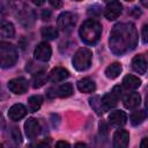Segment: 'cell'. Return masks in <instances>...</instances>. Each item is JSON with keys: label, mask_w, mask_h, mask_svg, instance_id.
Here are the masks:
<instances>
[{"label": "cell", "mask_w": 148, "mask_h": 148, "mask_svg": "<svg viewBox=\"0 0 148 148\" xmlns=\"http://www.w3.org/2000/svg\"><path fill=\"white\" fill-rule=\"evenodd\" d=\"M138 42V32L132 23H118L110 34L109 44L114 54H124L133 50Z\"/></svg>", "instance_id": "cell-1"}, {"label": "cell", "mask_w": 148, "mask_h": 148, "mask_svg": "<svg viewBox=\"0 0 148 148\" xmlns=\"http://www.w3.org/2000/svg\"><path fill=\"white\" fill-rule=\"evenodd\" d=\"M79 34L83 43L88 45H92L99 40V37L102 35V25L98 21L94 18L86 20L81 24Z\"/></svg>", "instance_id": "cell-2"}, {"label": "cell", "mask_w": 148, "mask_h": 148, "mask_svg": "<svg viewBox=\"0 0 148 148\" xmlns=\"http://www.w3.org/2000/svg\"><path fill=\"white\" fill-rule=\"evenodd\" d=\"M18 54L16 47L7 42L0 40V67L9 68L17 61Z\"/></svg>", "instance_id": "cell-3"}, {"label": "cell", "mask_w": 148, "mask_h": 148, "mask_svg": "<svg viewBox=\"0 0 148 148\" xmlns=\"http://www.w3.org/2000/svg\"><path fill=\"white\" fill-rule=\"evenodd\" d=\"M91 59H92V52L89 49L82 47V49H79L74 53L72 62H73V66L76 71L82 72V71H86L90 67Z\"/></svg>", "instance_id": "cell-4"}, {"label": "cell", "mask_w": 148, "mask_h": 148, "mask_svg": "<svg viewBox=\"0 0 148 148\" xmlns=\"http://www.w3.org/2000/svg\"><path fill=\"white\" fill-rule=\"evenodd\" d=\"M77 20V15L72 13V12H64L58 16L57 20V24L58 28L64 31V32H69L73 30V28L75 27Z\"/></svg>", "instance_id": "cell-5"}, {"label": "cell", "mask_w": 148, "mask_h": 148, "mask_svg": "<svg viewBox=\"0 0 148 148\" xmlns=\"http://www.w3.org/2000/svg\"><path fill=\"white\" fill-rule=\"evenodd\" d=\"M28 88H29V83L28 80H25L24 77H15L8 82V89L16 95L24 94L28 90Z\"/></svg>", "instance_id": "cell-6"}, {"label": "cell", "mask_w": 148, "mask_h": 148, "mask_svg": "<svg viewBox=\"0 0 148 148\" xmlns=\"http://www.w3.org/2000/svg\"><path fill=\"white\" fill-rule=\"evenodd\" d=\"M51 54H52V49L51 46L46 43V42H42L39 43L36 49H35V52H34V56L37 60L39 61H49L50 58H51Z\"/></svg>", "instance_id": "cell-7"}, {"label": "cell", "mask_w": 148, "mask_h": 148, "mask_svg": "<svg viewBox=\"0 0 148 148\" xmlns=\"http://www.w3.org/2000/svg\"><path fill=\"white\" fill-rule=\"evenodd\" d=\"M121 10H123V6L119 1L117 0H113L111 2L108 3V6L105 7L104 9V16L112 21V20H116L120 14H121Z\"/></svg>", "instance_id": "cell-8"}, {"label": "cell", "mask_w": 148, "mask_h": 148, "mask_svg": "<svg viewBox=\"0 0 148 148\" xmlns=\"http://www.w3.org/2000/svg\"><path fill=\"white\" fill-rule=\"evenodd\" d=\"M24 131L29 139L36 138L40 133V125L38 120L35 118H29L24 124Z\"/></svg>", "instance_id": "cell-9"}, {"label": "cell", "mask_w": 148, "mask_h": 148, "mask_svg": "<svg viewBox=\"0 0 148 148\" xmlns=\"http://www.w3.org/2000/svg\"><path fill=\"white\" fill-rule=\"evenodd\" d=\"M128 141H130V133L125 130H118L113 134V146L116 148L127 147Z\"/></svg>", "instance_id": "cell-10"}, {"label": "cell", "mask_w": 148, "mask_h": 148, "mask_svg": "<svg viewBox=\"0 0 148 148\" xmlns=\"http://www.w3.org/2000/svg\"><path fill=\"white\" fill-rule=\"evenodd\" d=\"M69 76V73L66 68L64 67H56L53 68L50 74H49V80L53 83H58V82H61L64 81L65 79H67Z\"/></svg>", "instance_id": "cell-11"}, {"label": "cell", "mask_w": 148, "mask_h": 148, "mask_svg": "<svg viewBox=\"0 0 148 148\" xmlns=\"http://www.w3.org/2000/svg\"><path fill=\"white\" fill-rule=\"evenodd\" d=\"M119 98H120V97H119L116 92H113V91H111V92H109V94H105V95L101 98L103 110L106 111V110H110V109L114 108V106L117 105Z\"/></svg>", "instance_id": "cell-12"}, {"label": "cell", "mask_w": 148, "mask_h": 148, "mask_svg": "<svg viewBox=\"0 0 148 148\" xmlns=\"http://www.w3.org/2000/svg\"><path fill=\"white\" fill-rule=\"evenodd\" d=\"M109 121H110V124H111L112 126L120 127V126H123V125L126 124V121H127V116H126V113H125L124 111H120V110L113 111V112H111L110 116H109Z\"/></svg>", "instance_id": "cell-13"}, {"label": "cell", "mask_w": 148, "mask_h": 148, "mask_svg": "<svg viewBox=\"0 0 148 148\" xmlns=\"http://www.w3.org/2000/svg\"><path fill=\"white\" fill-rule=\"evenodd\" d=\"M132 69L139 74H145L147 71V60L145 56L138 54L132 59Z\"/></svg>", "instance_id": "cell-14"}, {"label": "cell", "mask_w": 148, "mask_h": 148, "mask_svg": "<svg viewBox=\"0 0 148 148\" xmlns=\"http://www.w3.org/2000/svg\"><path fill=\"white\" fill-rule=\"evenodd\" d=\"M25 114H27V109L23 104H14L8 111V117L14 121L22 119Z\"/></svg>", "instance_id": "cell-15"}, {"label": "cell", "mask_w": 148, "mask_h": 148, "mask_svg": "<svg viewBox=\"0 0 148 148\" xmlns=\"http://www.w3.org/2000/svg\"><path fill=\"white\" fill-rule=\"evenodd\" d=\"M123 101L126 109H135L141 103V96L139 92H130L124 97Z\"/></svg>", "instance_id": "cell-16"}, {"label": "cell", "mask_w": 148, "mask_h": 148, "mask_svg": "<svg viewBox=\"0 0 148 148\" xmlns=\"http://www.w3.org/2000/svg\"><path fill=\"white\" fill-rule=\"evenodd\" d=\"M77 89L81 92H94L96 89V84L94 80L86 77V79H81L80 81H77Z\"/></svg>", "instance_id": "cell-17"}, {"label": "cell", "mask_w": 148, "mask_h": 148, "mask_svg": "<svg viewBox=\"0 0 148 148\" xmlns=\"http://www.w3.org/2000/svg\"><path fill=\"white\" fill-rule=\"evenodd\" d=\"M15 34L14 25L8 21H0V37L12 38Z\"/></svg>", "instance_id": "cell-18"}, {"label": "cell", "mask_w": 148, "mask_h": 148, "mask_svg": "<svg viewBox=\"0 0 148 148\" xmlns=\"http://www.w3.org/2000/svg\"><path fill=\"white\" fill-rule=\"evenodd\" d=\"M123 86L126 89L134 90V89H138L141 86V80L139 77L134 76V75H126L123 79Z\"/></svg>", "instance_id": "cell-19"}, {"label": "cell", "mask_w": 148, "mask_h": 148, "mask_svg": "<svg viewBox=\"0 0 148 148\" xmlns=\"http://www.w3.org/2000/svg\"><path fill=\"white\" fill-rule=\"evenodd\" d=\"M121 71H123L121 65L119 62H113V64H111V65H109L106 67V69H105V76L108 79L113 80V79H116V77L119 76V74L121 73Z\"/></svg>", "instance_id": "cell-20"}, {"label": "cell", "mask_w": 148, "mask_h": 148, "mask_svg": "<svg viewBox=\"0 0 148 148\" xmlns=\"http://www.w3.org/2000/svg\"><path fill=\"white\" fill-rule=\"evenodd\" d=\"M54 90H56V96H59L61 98L69 97L74 92V89H73L72 83H64V84L59 86L57 89L54 88Z\"/></svg>", "instance_id": "cell-21"}, {"label": "cell", "mask_w": 148, "mask_h": 148, "mask_svg": "<svg viewBox=\"0 0 148 148\" xmlns=\"http://www.w3.org/2000/svg\"><path fill=\"white\" fill-rule=\"evenodd\" d=\"M43 98L39 95H34L31 97H29L28 99V109L30 112H36L37 110H39L40 105H42Z\"/></svg>", "instance_id": "cell-22"}, {"label": "cell", "mask_w": 148, "mask_h": 148, "mask_svg": "<svg viewBox=\"0 0 148 148\" xmlns=\"http://www.w3.org/2000/svg\"><path fill=\"white\" fill-rule=\"evenodd\" d=\"M40 34H42V37H44L45 39H56L59 35L58 29L54 27H44Z\"/></svg>", "instance_id": "cell-23"}, {"label": "cell", "mask_w": 148, "mask_h": 148, "mask_svg": "<svg viewBox=\"0 0 148 148\" xmlns=\"http://www.w3.org/2000/svg\"><path fill=\"white\" fill-rule=\"evenodd\" d=\"M131 124L136 126L139 124H141L145 119H146V112L143 110H138V111H134L132 114H131Z\"/></svg>", "instance_id": "cell-24"}, {"label": "cell", "mask_w": 148, "mask_h": 148, "mask_svg": "<svg viewBox=\"0 0 148 148\" xmlns=\"http://www.w3.org/2000/svg\"><path fill=\"white\" fill-rule=\"evenodd\" d=\"M89 102H90L91 108L96 111L97 114H102V113L104 112V110H103V108H102V102H101V97H99V96H94V97H91V98L89 99Z\"/></svg>", "instance_id": "cell-25"}, {"label": "cell", "mask_w": 148, "mask_h": 148, "mask_svg": "<svg viewBox=\"0 0 148 148\" xmlns=\"http://www.w3.org/2000/svg\"><path fill=\"white\" fill-rule=\"evenodd\" d=\"M45 81H46V76H45V74L43 72L34 74V87L35 88L42 87L45 83Z\"/></svg>", "instance_id": "cell-26"}, {"label": "cell", "mask_w": 148, "mask_h": 148, "mask_svg": "<svg viewBox=\"0 0 148 148\" xmlns=\"http://www.w3.org/2000/svg\"><path fill=\"white\" fill-rule=\"evenodd\" d=\"M12 138L14 139V141L16 143H20L22 141L21 140V133H20V131H18L17 127H13L12 128Z\"/></svg>", "instance_id": "cell-27"}, {"label": "cell", "mask_w": 148, "mask_h": 148, "mask_svg": "<svg viewBox=\"0 0 148 148\" xmlns=\"http://www.w3.org/2000/svg\"><path fill=\"white\" fill-rule=\"evenodd\" d=\"M147 40H148V25L145 24L142 28V42L147 43Z\"/></svg>", "instance_id": "cell-28"}, {"label": "cell", "mask_w": 148, "mask_h": 148, "mask_svg": "<svg viewBox=\"0 0 148 148\" xmlns=\"http://www.w3.org/2000/svg\"><path fill=\"white\" fill-rule=\"evenodd\" d=\"M49 2L54 8H60L62 6V0H49Z\"/></svg>", "instance_id": "cell-29"}, {"label": "cell", "mask_w": 148, "mask_h": 148, "mask_svg": "<svg viewBox=\"0 0 148 148\" xmlns=\"http://www.w3.org/2000/svg\"><path fill=\"white\" fill-rule=\"evenodd\" d=\"M50 17H51V12L49 9H44L42 12V20L47 21V20H50Z\"/></svg>", "instance_id": "cell-30"}, {"label": "cell", "mask_w": 148, "mask_h": 148, "mask_svg": "<svg viewBox=\"0 0 148 148\" xmlns=\"http://www.w3.org/2000/svg\"><path fill=\"white\" fill-rule=\"evenodd\" d=\"M56 146H57V147H59V146H66V147H69L71 145H69L68 142H65V141H58V142L56 143Z\"/></svg>", "instance_id": "cell-31"}, {"label": "cell", "mask_w": 148, "mask_h": 148, "mask_svg": "<svg viewBox=\"0 0 148 148\" xmlns=\"http://www.w3.org/2000/svg\"><path fill=\"white\" fill-rule=\"evenodd\" d=\"M35 5H37V6H40V5H43L44 2H45V0H31Z\"/></svg>", "instance_id": "cell-32"}, {"label": "cell", "mask_w": 148, "mask_h": 148, "mask_svg": "<svg viewBox=\"0 0 148 148\" xmlns=\"http://www.w3.org/2000/svg\"><path fill=\"white\" fill-rule=\"evenodd\" d=\"M141 1V3L143 5V7H147L148 6V0H140Z\"/></svg>", "instance_id": "cell-33"}, {"label": "cell", "mask_w": 148, "mask_h": 148, "mask_svg": "<svg viewBox=\"0 0 148 148\" xmlns=\"http://www.w3.org/2000/svg\"><path fill=\"white\" fill-rule=\"evenodd\" d=\"M146 142H147V138H143V140H142V142H141V147H145L146 146Z\"/></svg>", "instance_id": "cell-34"}, {"label": "cell", "mask_w": 148, "mask_h": 148, "mask_svg": "<svg viewBox=\"0 0 148 148\" xmlns=\"http://www.w3.org/2000/svg\"><path fill=\"white\" fill-rule=\"evenodd\" d=\"M76 146H86L84 143H76Z\"/></svg>", "instance_id": "cell-35"}, {"label": "cell", "mask_w": 148, "mask_h": 148, "mask_svg": "<svg viewBox=\"0 0 148 148\" xmlns=\"http://www.w3.org/2000/svg\"><path fill=\"white\" fill-rule=\"evenodd\" d=\"M105 2H111V1H113V0H104Z\"/></svg>", "instance_id": "cell-36"}, {"label": "cell", "mask_w": 148, "mask_h": 148, "mask_svg": "<svg viewBox=\"0 0 148 148\" xmlns=\"http://www.w3.org/2000/svg\"><path fill=\"white\" fill-rule=\"evenodd\" d=\"M125 1H133V0H125Z\"/></svg>", "instance_id": "cell-37"}, {"label": "cell", "mask_w": 148, "mask_h": 148, "mask_svg": "<svg viewBox=\"0 0 148 148\" xmlns=\"http://www.w3.org/2000/svg\"><path fill=\"white\" fill-rule=\"evenodd\" d=\"M75 1H81V0H75Z\"/></svg>", "instance_id": "cell-38"}]
</instances>
